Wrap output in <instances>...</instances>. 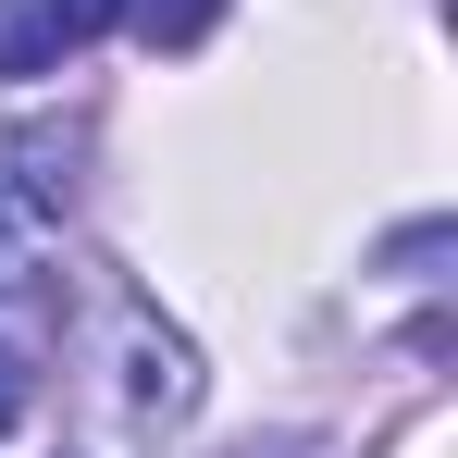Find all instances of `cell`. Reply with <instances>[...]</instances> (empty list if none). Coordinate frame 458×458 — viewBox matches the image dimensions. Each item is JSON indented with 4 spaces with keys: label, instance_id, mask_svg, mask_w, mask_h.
<instances>
[{
    "label": "cell",
    "instance_id": "1",
    "mask_svg": "<svg viewBox=\"0 0 458 458\" xmlns=\"http://www.w3.org/2000/svg\"><path fill=\"white\" fill-rule=\"evenodd\" d=\"M186 409H199V347L149 298H112V421H124V446H161Z\"/></svg>",
    "mask_w": 458,
    "mask_h": 458
},
{
    "label": "cell",
    "instance_id": "2",
    "mask_svg": "<svg viewBox=\"0 0 458 458\" xmlns=\"http://www.w3.org/2000/svg\"><path fill=\"white\" fill-rule=\"evenodd\" d=\"M63 260V186L50 174H0V298H38Z\"/></svg>",
    "mask_w": 458,
    "mask_h": 458
},
{
    "label": "cell",
    "instance_id": "3",
    "mask_svg": "<svg viewBox=\"0 0 458 458\" xmlns=\"http://www.w3.org/2000/svg\"><path fill=\"white\" fill-rule=\"evenodd\" d=\"M75 50H63V0H0V75H63Z\"/></svg>",
    "mask_w": 458,
    "mask_h": 458
},
{
    "label": "cell",
    "instance_id": "4",
    "mask_svg": "<svg viewBox=\"0 0 458 458\" xmlns=\"http://www.w3.org/2000/svg\"><path fill=\"white\" fill-rule=\"evenodd\" d=\"M124 25H137L149 50H199V38L224 25V0H124Z\"/></svg>",
    "mask_w": 458,
    "mask_h": 458
},
{
    "label": "cell",
    "instance_id": "5",
    "mask_svg": "<svg viewBox=\"0 0 458 458\" xmlns=\"http://www.w3.org/2000/svg\"><path fill=\"white\" fill-rule=\"evenodd\" d=\"M25 409H38V372H25V347H13V335H0V434H13V421H25Z\"/></svg>",
    "mask_w": 458,
    "mask_h": 458
},
{
    "label": "cell",
    "instance_id": "6",
    "mask_svg": "<svg viewBox=\"0 0 458 458\" xmlns=\"http://www.w3.org/2000/svg\"><path fill=\"white\" fill-rule=\"evenodd\" d=\"M124 25V0H63V50H87V38H112Z\"/></svg>",
    "mask_w": 458,
    "mask_h": 458
}]
</instances>
